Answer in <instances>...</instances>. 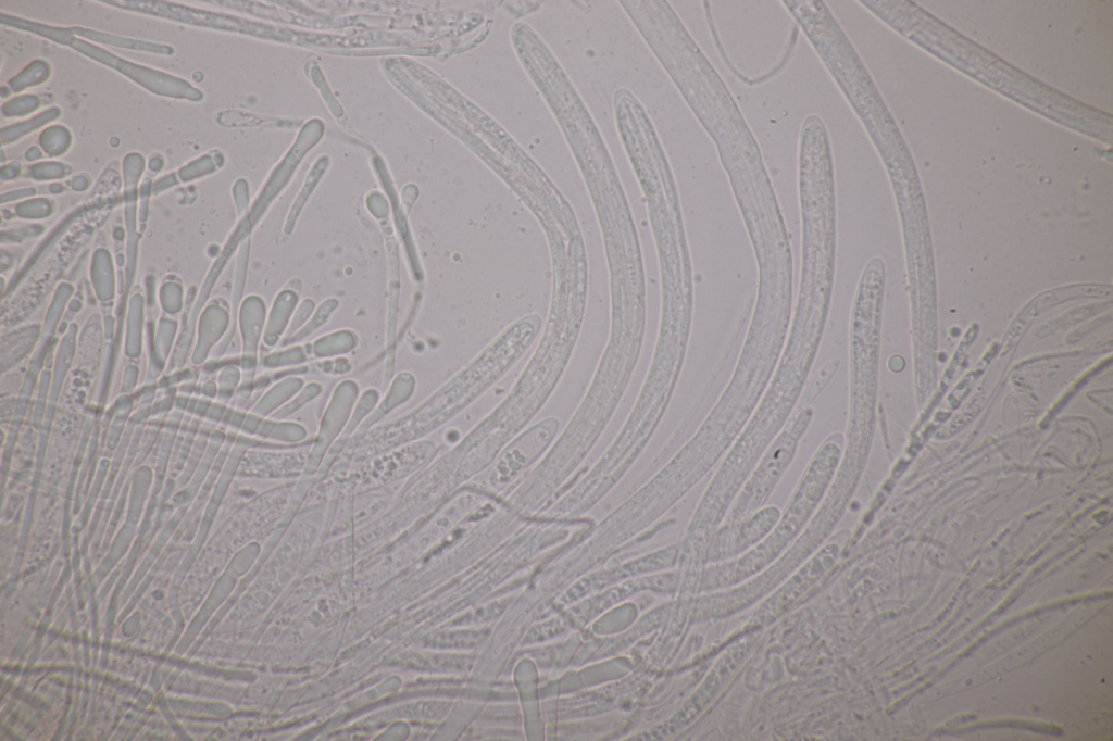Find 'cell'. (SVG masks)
Listing matches in <instances>:
<instances>
[{
    "label": "cell",
    "instance_id": "obj_1",
    "mask_svg": "<svg viewBox=\"0 0 1113 741\" xmlns=\"http://www.w3.org/2000/svg\"><path fill=\"white\" fill-rule=\"evenodd\" d=\"M801 268L788 351L777 377L796 369L799 388L817 349L831 303L836 267L835 183L813 176L799 184Z\"/></svg>",
    "mask_w": 1113,
    "mask_h": 741
},
{
    "label": "cell",
    "instance_id": "obj_2",
    "mask_svg": "<svg viewBox=\"0 0 1113 741\" xmlns=\"http://www.w3.org/2000/svg\"><path fill=\"white\" fill-rule=\"evenodd\" d=\"M558 420L548 418L524 432L495 463L491 479L510 480L526 469L547 449L558 430Z\"/></svg>",
    "mask_w": 1113,
    "mask_h": 741
}]
</instances>
